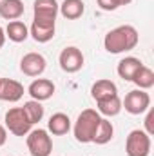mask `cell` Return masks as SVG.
<instances>
[{
	"mask_svg": "<svg viewBox=\"0 0 154 156\" xmlns=\"http://www.w3.org/2000/svg\"><path fill=\"white\" fill-rule=\"evenodd\" d=\"M140 42V35L136 31L134 26H118L114 29H111L105 38H103V47L107 53L111 55H120V53H127L132 51Z\"/></svg>",
	"mask_w": 154,
	"mask_h": 156,
	"instance_id": "6da1fadb",
	"label": "cell"
},
{
	"mask_svg": "<svg viewBox=\"0 0 154 156\" xmlns=\"http://www.w3.org/2000/svg\"><path fill=\"white\" fill-rule=\"evenodd\" d=\"M100 120H102V116H100L98 111L83 109L78 115L76 122H75V127H73L76 142H80V144H93V138H94V133H96V127H98Z\"/></svg>",
	"mask_w": 154,
	"mask_h": 156,
	"instance_id": "7a4b0ae2",
	"label": "cell"
},
{
	"mask_svg": "<svg viewBox=\"0 0 154 156\" xmlns=\"http://www.w3.org/2000/svg\"><path fill=\"white\" fill-rule=\"evenodd\" d=\"M4 122H5V129L9 133H13L15 136H27V133L33 127V123L29 122L24 107H11L5 113Z\"/></svg>",
	"mask_w": 154,
	"mask_h": 156,
	"instance_id": "3957f363",
	"label": "cell"
},
{
	"mask_svg": "<svg viewBox=\"0 0 154 156\" xmlns=\"http://www.w3.org/2000/svg\"><path fill=\"white\" fill-rule=\"evenodd\" d=\"M151 136L142 131V129H134L129 133L127 140H125V153L127 156H149L151 154Z\"/></svg>",
	"mask_w": 154,
	"mask_h": 156,
	"instance_id": "277c9868",
	"label": "cell"
},
{
	"mask_svg": "<svg viewBox=\"0 0 154 156\" xmlns=\"http://www.w3.org/2000/svg\"><path fill=\"white\" fill-rule=\"evenodd\" d=\"M27 149L31 156H51L53 140L45 129H33L27 133Z\"/></svg>",
	"mask_w": 154,
	"mask_h": 156,
	"instance_id": "5b68a950",
	"label": "cell"
},
{
	"mask_svg": "<svg viewBox=\"0 0 154 156\" xmlns=\"http://www.w3.org/2000/svg\"><path fill=\"white\" fill-rule=\"evenodd\" d=\"M151 107V96L143 89L129 91L125 100L121 102V109H125L129 115H142Z\"/></svg>",
	"mask_w": 154,
	"mask_h": 156,
	"instance_id": "8992f818",
	"label": "cell"
},
{
	"mask_svg": "<svg viewBox=\"0 0 154 156\" xmlns=\"http://www.w3.org/2000/svg\"><path fill=\"white\" fill-rule=\"evenodd\" d=\"M58 62H60L62 71H65V73H78V71L83 67L85 58H83V53H82L78 47L69 45V47H65V49L60 53Z\"/></svg>",
	"mask_w": 154,
	"mask_h": 156,
	"instance_id": "52a82bcc",
	"label": "cell"
},
{
	"mask_svg": "<svg viewBox=\"0 0 154 156\" xmlns=\"http://www.w3.org/2000/svg\"><path fill=\"white\" fill-rule=\"evenodd\" d=\"M33 13H35L33 20L56 24L58 2H56V0H35V4H33Z\"/></svg>",
	"mask_w": 154,
	"mask_h": 156,
	"instance_id": "ba28073f",
	"label": "cell"
},
{
	"mask_svg": "<svg viewBox=\"0 0 154 156\" xmlns=\"http://www.w3.org/2000/svg\"><path fill=\"white\" fill-rule=\"evenodd\" d=\"M45 67H47V62L40 53H27L20 60V71L26 76H40L45 71Z\"/></svg>",
	"mask_w": 154,
	"mask_h": 156,
	"instance_id": "9c48e42d",
	"label": "cell"
},
{
	"mask_svg": "<svg viewBox=\"0 0 154 156\" xmlns=\"http://www.w3.org/2000/svg\"><path fill=\"white\" fill-rule=\"evenodd\" d=\"M54 91H56L54 83H53L51 80H47V78H37V80H33V82L29 83V87H27V93H29L31 98L37 100V102H45V100H49V98L54 94Z\"/></svg>",
	"mask_w": 154,
	"mask_h": 156,
	"instance_id": "30bf717a",
	"label": "cell"
},
{
	"mask_svg": "<svg viewBox=\"0 0 154 156\" xmlns=\"http://www.w3.org/2000/svg\"><path fill=\"white\" fill-rule=\"evenodd\" d=\"M24 96V85L13 78H0V100L18 102Z\"/></svg>",
	"mask_w": 154,
	"mask_h": 156,
	"instance_id": "8fae6325",
	"label": "cell"
},
{
	"mask_svg": "<svg viewBox=\"0 0 154 156\" xmlns=\"http://www.w3.org/2000/svg\"><path fill=\"white\" fill-rule=\"evenodd\" d=\"M54 33H56V24L38 22V20H33L31 29H29V35L33 37L35 42H38V44H45V42L53 40Z\"/></svg>",
	"mask_w": 154,
	"mask_h": 156,
	"instance_id": "7c38bea8",
	"label": "cell"
},
{
	"mask_svg": "<svg viewBox=\"0 0 154 156\" xmlns=\"http://www.w3.org/2000/svg\"><path fill=\"white\" fill-rule=\"evenodd\" d=\"M142 66H143V64H142L140 58H136V56H125L123 60L118 62L116 73H118V76L123 78L125 82H132V78H134V75H136V71H138Z\"/></svg>",
	"mask_w": 154,
	"mask_h": 156,
	"instance_id": "4fadbf2b",
	"label": "cell"
},
{
	"mask_svg": "<svg viewBox=\"0 0 154 156\" xmlns=\"http://www.w3.org/2000/svg\"><path fill=\"white\" fill-rule=\"evenodd\" d=\"M71 131V118L65 113H54L47 122V133L54 136H64Z\"/></svg>",
	"mask_w": 154,
	"mask_h": 156,
	"instance_id": "5bb4252c",
	"label": "cell"
},
{
	"mask_svg": "<svg viewBox=\"0 0 154 156\" xmlns=\"http://www.w3.org/2000/svg\"><path fill=\"white\" fill-rule=\"evenodd\" d=\"M58 13L67 20H76L85 13V4L83 0H64L58 4Z\"/></svg>",
	"mask_w": 154,
	"mask_h": 156,
	"instance_id": "9a60e30c",
	"label": "cell"
},
{
	"mask_svg": "<svg viewBox=\"0 0 154 156\" xmlns=\"http://www.w3.org/2000/svg\"><path fill=\"white\" fill-rule=\"evenodd\" d=\"M113 94H118V87H116L114 82L107 80V78H102V80H96L91 87V96L93 100H103L107 96H113Z\"/></svg>",
	"mask_w": 154,
	"mask_h": 156,
	"instance_id": "2e32d148",
	"label": "cell"
},
{
	"mask_svg": "<svg viewBox=\"0 0 154 156\" xmlns=\"http://www.w3.org/2000/svg\"><path fill=\"white\" fill-rule=\"evenodd\" d=\"M26 7L22 0H0V16L5 20H18Z\"/></svg>",
	"mask_w": 154,
	"mask_h": 156,
	"instance_id": "e0dca14e",
	"label": "cell"
},
{
	"mask_svg": "<svg viewBox=\"0 0 154 156\" xmlns=\"http://www.w3.org/2000/svg\"><path fill=\"white\" fill-rule=\"evenodd\" d=\"M96 107H98L100 116L113 118L116 115H120V111H121V100H120L118 94H113V96H107L103 100H98Z\"/></svg>",
	"mask_w": 154,
	"mask_h": 156,
	"instance_id": "ac0fdd59",
	"label": "cell"
},
{
	"mask_svg": "<svg viewBox=\"0 0 154 156\" xmlns=\"http://www.w3.org/2000/svg\"><path fill=\"white\" fill-rule=\"evenodd\" d=\"M4 31H5V38H9L11 42H15V44L26 42L27 37H29V27L22 20H11Z\"/></svg>",
	"mask_w": 154,
	"mask_h": 156,
	"instance_id": "d6986e66",
	"label": "cell"
},
{
	"mask_svg": "<svg viewBox=\"0 0 154 156\" xmlns=\"http://www.w3.org/2000/svg\"><path fill=\"white\" fill-rule=\"evenodd\" d=\"M113 136H114V127H113V123H111L107 118L102 116L98 127H96L93 144H96V145H105V144H109V142L113 140Z\"/></svg>",
	"mask_w": 154,
	"mask_h": 156,
	"instance_id": "ffe728a7",
	"label": "cell"
},
{
	"mask_svg": "<svg viewBox=\"0 0 154 156\" xmlns=\"http://www.w3.org/2000/svg\"><path fill=\"white\" fill-rule=\"evenodd\" d=\"M132 82L138 85V89H143V91H147V89H151L154 85V73L151 67H147V66H142L138 71H136V75L132 78Z\"/></svg>",
	"mask_w": 154,
	"mask_h": 156,
	"instance_id": "44dd1931",
	"label": "cell"
},
{
	"mask_svg": "<svg viewBox=\"0 0 154 156\" xmlns=\"http://www.w3.org/2000/svg\"><path fill=\"white\" fill-rule=\"evenodd\" d=\"M24 111H26V115L29 118V122L35 125V123H38L40 120L44 118V105H42V102H37V100H29V102H26L24 105Z\"/></svg>",
	"mask_w": 154,
	"mask_h": 156,
	"instance_id": "7402d4cb",
	"label": "cell"
},
{
	"mask_svg": "<svg viewBox=\"0 0 154 156\" xmlns=\"http://www.w3.org/2000/svg\"><path fill=\"white\" fill-rule=\"evenodd\" d=\"M149 113H147V118H145V133L149 134V136H152L154 134V109H147Z\"/></svg>",
	"mask_w": 154,
	"mask_h": 156,
	"instance_id": "603a6c76",
	"label": "cell"
},
{
	"mask_svg": "<svg viewBox=\"0 0 154 156\" xmlns=\"http://www.w3.org/2000/svg\"><path fill=\"white\" fill-rule=\"evenodd\" d=\"M96 2H98L100 9H103V11H114V9H118L114 0H96Z\"/></svg>",
	"mask_w": 154,
	"mask_h": 156,
	"instance_id": "cb8c5ba5",
	"label": "cell"
},
{
	"mask_svg": "<svg viewBox=\"0 0 154 156\" xmlns=\"http://www.w3.org/2000/svg\"><path fill=\"white\" fill-rule=\"evenodd\" d=\"M5 142H7V129H5V125L0 123V147H2Z\"/></svg>",
	"mask_w": 154,
	"mask_h": 156,
	"instance_id": "d4e9b609",
	"label": "cell"
},
{
	"mask_svg": "<svg viewBox=\"0 0 154 156\" xmlns=\"http://www.w3.org/2000/svg\"><path fill=\"white\" fill-rule=\"evenodd\" d=\"M4 44H5V31H4V27L0 26V49L4 47Z\"/></svg>",
	"mask_w": 154,
	"mask_h": 156,
	"instance_id": "484cf974",
	"label": "cell"
},
{
	"mask_svg": "<svg viewBox=\"0 0 154 156\" xmlns=\"http://www.w3.org/2000/svg\"><path fill=\"white\" fill-rule=\"evenodd\" d=\"M114 2H116V5H118V7H121V5H129L132 0H114Z\"/></svg>",
	"mask_w": 154,
	"mask_h": 156,
	"instance_id": "4316f807",
	"label": "cell"
}]
</instances>
